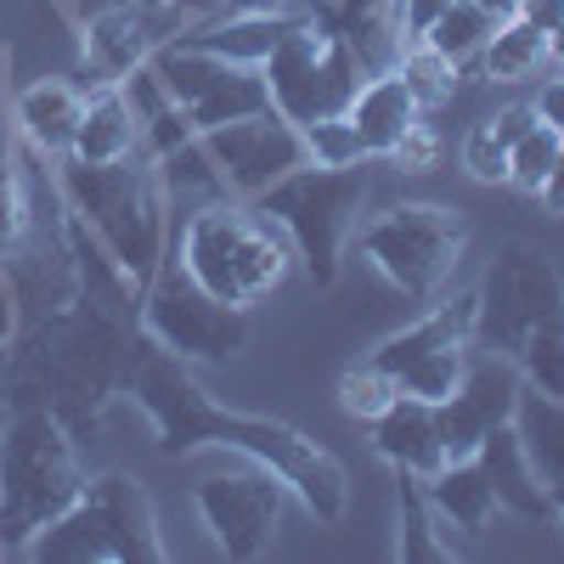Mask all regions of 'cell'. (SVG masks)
Returning a JSON list of instances; mask_svg holds the SVG:
<instances>
[{"label": "cell", "instance_id": "obj_1", "mask_svg": "<svg viewBox=\"0 0 564 564\" xmlns=\"http://www.w3.org/2000/svg\"><path fill=\"white\" fill-rule=\"evenodd\" d=\"M119 390L148 412L164 457H186L198 446H226V452H243L249 463L271 468V475L289 486V497H300L322 525H339L350 513V475L334 452L316 446L311 435H300L294 423H282V417L226 412L220 401H209V390L193 372H186V361H175L153 339H141L130 350Z\"/></svg>", "mask_w": 564, "mask_h": 564}, {"label": "cell", "instance_id": "obj_2", "mask_svg": "<svg viewBox=\"0 0 564 564\" xmlns=\"http://www.w3.org/2000/svg\"><path fill=\"white\" fill-rule=\"evenodd\" d=\"M57 198L90 231V243L113 260V271L130 289H148L170 249V220H164L170 198H164L153 159L141 148L119 164L57 159Z\"/></svg>", "mask_w": 564, "mask_h": 564}, {"label": "cell", "instance_id": "obj_3", "mask_svg": "<svg viewBox=\"0 0 564 564\" xmlns=\"http://www.w3.org/2000/svg\"><path fill=\"white\" fill-rule=\"evenodd\" d=\"M85 463L52 406H29L0 435V553H23L85 491Z\"/></svg>", "mask_w": 564, "mask_h": 564}, {"label": "cell", "instance_id": "obj_4", "mask_svg": "<svg viewBox=\"0 0 564 564\" xmlns=\"http://www.w3.org/2000/svg\"><path fill=\"white\" fill-rule=\"evenodd\" d=\"M294 243L276 238V226L238 198H215L198 204L181 226V243H175V265L209 289L215 300L249 311L254 300H265L282 276H289Z\"/></svg>", "mask_w": 564, "mask_h": 564}, {"label": "cell", "instance_id": "obj_5", "mask_svg": "<svg viewBox=\"0 0 564 564\" xmlns=\"http://www.w3.org/2000/svg\"><path fill=\"white\" fill-rule=\"evenodd\" d=\"M372 193V175H367V159L361 164H300L294 175H282L276 186L254 198V209L294 243V260H305L316 289H334L339 282V260H345V243L361 220V204Z\"/></svg>", "mask_w": 564, "mask_h": 564}, {"label": "cell", "instance_id": "obj_6", "mask_svg": "<svg viewBox=\"0 0 564 564\" xmlns=\"http://www.w3.org/2000/svg\"><path fill=\"white\" fill-rule=\"evenodd\" d=\"M468 249V220L446 204H390L361 220V254L412 305H430Z\"/></svg>", "mask_w": 564, "mask_h": 564}, {"label": "cell", "instance_id": "obj_7", "mask_svg": "<svg viewBox=\"0 0 564 564\" xmlns=\"http://www.w3.org/2000/svg\"><path fill=\"white\" fill-rule=\"evenodd\" d=\"M141 339H153L159 350H170L175 361H231L249 345V316L238 305L215 300L209 289H198L170 254L153 271V282L141 289Z\"/></svg>", "mask_w": 564, "mask_h": 564}, {"label": "cell", "instance_id": "obj_8", "mask_svg": "<svg viewBox=\"0 0 564 564\" xmlns=\"http://www.w3.org/2000/svg\"><path fill=\"white\" fill-rule=\"evenodd\" d=\"M260 74L271 90V108L300 130L327 119V113H345L356 102V90L367 85L350 45L339 34H322L311 18H300L276 40V52L260 63Z\"/></svg>", "mask_w": 564, "mask_h": 564}, {"label": "cell", "instance_id": "obj_9", "mask_svg": "<svg viewBox=\"0 0 564 564\" xmlns=\"http://www.w3.org/2000/svg\"><path fill=\"white\" fill-rule=\"evenodd\" d=\"M68 18H74L79 45H85V68L74 74L85 90L119 85V74L148 63L164 40L204 23V12L175 7V0H74Z\"/></svg>", "mask_w": 564, "mask_h": 564}, {"label": "cell", "instance_id": "obj_10", "mask_svg": "<svg viewBox=\"0 0 564 564\" xmlns=\"http://www.w3.org/2000/svg\"><path fill=\"white\" fill-rule=\"evenodd\" d=\"M475 327H480V294H457V300H441L430 316H417L412 327H401V334H390L372 350V361L401 384V395L441 406L463 384Z\"/></svg>", "mask_w": 564, "mask_h": 564}, {"label": "cell", "instance_id": "obj_11", "mask_svg": "<svg viewBox=\"0 0 564 564\" xmlns=\"http://www.w3.org/2000/svg\"><path fill=\"white\" fill-rule=\"evenodd\" d=\"M193 508L209 531V542L231 558V564H254L271 553L282 513H289V486L271 468H243V475H204L193 486Z\"/></svg>", "mask_w": 564, "mask_h": 564}, {"label": "cell", "instance_id": "obj_12", "mask_svg": "<svg viewBox=\"0 0 564 564\" xmlns=\"http://www.w3.org/2000/svg\"><path fill=\"white\" fill-rule=\"evenodd\" d=\"M564 311V271L553 260H542L525 243H508L497 254V265L480 282V327L475 339H486L491 350L513 356L525 345V334L536 322Z\"/></svg>", "mask_w": 564, "mask_h": 564}, {"label": "cell", "instance_id": "obj_13", "mask_svg": "<svg viewBox=\"0 0 564 564\" xmlns=\"http://www.w3.org/2000/svg\"><path fill=\"white\" fill-rule=\"evenodd\" d=\"M204 153L226 186V198L238 204H254L265 186H276L282 175H294L305 159V135L300 124H289L276 108L254 113V119H238V124H215V130H198Z\"/></svg>", "mask_w": 564, "mask_h": 564}, {"label": "cell", "instance_id": "obj_14", "mask_svg": "<svg viewBox=\"0 0 564 564\" xmlns=\"http://www.w3.org/2000/svg\"><path fill=\"white\" fill-rule=\"evenodd\" d=\"M520 390H525V379H520V361H513V356H502V350H491V345H486L480 356H468L463 384L435 406L446 457H475L491 430L513 423Z\"/></svg>", "mask_w": 564, "mask_h": 564}, {"label": "cell", "instance_id": "obj_15", "mask_svg": "<svg viewBox=\"0 0 564 564\" xmlns=\"http://www.w3.org/2000/svg\"><path fill=\"white\" fill-rule=\"evenodd\" d=\"M85 102H90V90H85L79 79L52 74V79L23 85L18 97H12V124H18V135L29 141V153H40V159H68L74 130H79V119H85Z\"/></svg>", "mask_w": 564, "mask_h": 564}, {"label": "cell", "instance_id": "obj_16", "mask_svg": "<svg viewBox=\"0 0 564 564\" xmlns=\"http://www.w3.org/2000/svg\"><path fill=\"white\" fill-rule=\"evenodd\" d=\"M85 497L97 502V513L113 531V547H119V564H164V531H159V508L153 497L141 491V480L130 475H97L85 480Z\"/></svg>", "mask_w": 564, "mask_h": 564}, {"label": "cell", "instance_id": "obj_17", "mask_svg": "<svg viewBox=\"0 0 564 564\" xmlns=\"http://www.w3.org/2000/svg\"><path fill=\"white\" fill-rule=\"evenodd\" d=\"M372 446H379V457L390 468H406V475H423V480L446 463L435 406L417 401V395H395L379 417H372Z\"/></svg>", "mask_w": 564, "mask_h": 564}, {"label": "cell", "instance_id": "obj_18", "mask_svg": "<svg viewBox=\"0 0 564 564\" xmlns=\"http://www.w3.org/2000/svg\"><path fill=\"white\" fill-rule=\"evenodd\" d=\"M475 457H480L486 480H491V491H497V508L520 513V520H553V491L542 486V475L531 468L525 441H520V430H513V423L491 430Z\"/></svg>", "mask_w": 564, "mask_h": 564}, {"label": "cell", "instance_id": "obj_19", "mask_svg": "<svg viewBox=\"0 0 564 564\" xmlns=\"http://www.w3.org/2000/svg\"><path fill=\"white\" fill-rule=\"evenodd\" d=\"M345 119L356 124L361 153H367V159H390V153H395V141L423 119V108L412 102L406 79L390 68V74H372V79L356 90V102L345 108Z\"/></svg>", "mask_w": 564, "mask_h": 564}, {"label": "cell", "instance_id": "obj_20", "mask_svg": "<svg viewBox=\"0 0 564 564\" xmlns=\"http://www.w3.org/2000/svg\"><path fill=\"white\" fill-rule=\"evenodd\" d=\"M23 553L40 558V564H119L113 531H108V520L97 513V502H90L85 491H79V502L63 508L57 520L45 525Z\"/></svg>", "mask_w": 564, "mask_h": 564}, {"label": "cell", "instance_id": "obj_21", "mask_svg": "<svg viewBox=\"0 0 564 564\" xmlns=\"http://www.w3.org/2000/svg\"><path fill=\"white\" fill-rule=\"evenodd\" d=\"M423 491H430L435 513H441V525L463 531V536H480L491 525V513H497V491L486 480V468L480 457H446L430 480H423Z\"/></svg>", "mask_w": 564, "mask_h": 564}, {"label": "cell", "instance_id": "obj_22", "mask_svg": "<svg viewBox=\"0 0 564 564\" xmlns=\"http://www.w3.org/2000/svg\"><path fill=\"white\" fill-rule=\"evenodd\" d=\"M300 23V12H226L220 23H193L186 29V40L204 45V52H215L220 63H243V68H260L276 40L289 34Z\"/></svg>", "mask_w": 564, "mask_h": 564}, {"label": "cell", "instance_id": "obj_23", "mask_svg": "<svg viewBox=\"0 0 564 564\" xmlns=\"http://www.w3.org/2000/svg\"><path fill=\"white\" fill-rule=\"evenodd\" d=\"M135 148H141V124H135V113L124 108L119 85L90 90L68 159H79V164H119V159H130Z\"/></svg>", "mask_w": 564, "mask_h": 564}, {"label": "cell", "instance_id": "obj_24", "mask_svg": "<svg viewBox=\"0 0 564 564\" xmlns=\"http://www.w3.org/2000/svg\"><path fill=\"white\" fill-rule=\"evenodd\" d=\"M395 558L401 564H446L452 558V542H446V525L423 491V475H406L395 468Z\"/></svg>", "mask_w": 564, "mask_h": 564}, {"label": "cell", "instance_id": "obj_25", "mask_svg": "<svg viewBox=\"0 0 564 564\" xmlns=\"http://www.w3.org/2000/svg\"><path fill=\"white\" fill-rule=\"evenodd\" d=\"M513 430L525 441V457L542 475L547 491H564V401L542 395V390H520V406H513Z\"/></svg>", "mask_w": 564, "mask_h": 564}, {"label": "cell", "instance_id": "obj_26", "mask_svg": "<svg viewBox=\"0 0 564 564\" xmlns=\"http://www.w3.org/2000/svg\"><path fill=\"white\" fill-rule=\"evenodd\" d=\"M271 108V90H265V74L260 68H243V63H226V74L204 90V97L186 108L198 130H215V124H238V119H254Z\"/></svg>", "mask_w": 564, "mask_h": 564}, {"label": "cell", "instance_id": "obj_27", "mask_svg": "<svg viewBox=\"0 0 564 564\" xmlns=\"http://www.w3.org/2000/svg\"><path fill=\"white\" fill-rule=\"evenodd\" d=\"M542 63H547V34L531 29L525 18H502L497 34L486 40V52H480V68H486V79H497V85L531 79Z\"/></svg>", "mask_w": 564, "mask_h": 564}, {"label": "cell", "instance_id": "obj_28", "mask_svg": "<svg viewBox=\"0 0 564 564\" xmlns=\"http://www.w3.org/2000/svg\"><path fill=\"white\" fill-rule=\"evenodd\" d=\"M153 68H159V79L170 85V97L181 102V108H193L198 97H204V90L226 74V63L215 57V52H204V45H193V40H186V34H175V40H164L159 45V52L148 57Z\"/></svg>", "mask_w": 564, "mask_h": 564}, {"label": "cell", "instance_id": "obj_29", "mask_svg": "<svg viewBox=\"0 0 564 564\" xmlns=\"http://www.w3.org/2000/svg\"><path fill=\"white\" fill-rule=\"evenodd\" d=\"M491 34H497V18H491L486 7H475V0H452V7L435 18V29L423 34V45H435L446 63L468 68V63H480V52H486Z\"/></svg>", "mask_w": 564, "mask_h": 564}, {"label": "cell", "instance_id": "obj_30", "mask_svg": "<svg viewBox=\"0 0 564 564\" xmlns=\"http://www.w3.org/2000/svg\"><path fill=\"white\" fill-rule=\"evenodd\" d=\"M395 74L406 79V90H412V102L430 113V108H446L452 97H457V79H463V68L457 63H446L435 45H423V40H412V45H401V57H395Z\"/></svg>", "mask_w": 564, "mask_h": 564}, {"label": "cell", "instance_id": "obj_31", "mask_svg": "<svg viewBox=\"0 0 564 564\" xmlns=\"http://www.w3.org/2000/svg\"><path fill=\"white\" fill-rule=\"evenodd\" d=\"M513 361H520V379L531 390L564 401V311L547 316V322H536L531 334H525V345L513 350Z\"/></svg>", "mask_w": 564, "mask_h": 564}, {"label": "cell", "instance_id": "obj_32", "mask_svg": "<svg viewBox=\"0 0 564 564\" xmlns=\"http://www.w3.org/2000/svg\"><path fill=\"white\" fill-rule=\"evenodd\" d=\"M153 170H159V181H164V198H204V204L226 198V186H220V175H215V164H209V153H204L198 135L186 141V148L153 159Z\"/></svg>", "mask_w": 564, "mask_h": 564}, {"label": "cell", "instance_id": "obj_33", "mask_svg": "<svg viewBox=\"0 0 564 564\" xmlns=\"http://www.w3.org/2000/svg\"><path fill=\"white\" fill-rule=\"evenodd\" d=\"M334 395H339V412H345V417L372 423V417H379V412L401 395V384L390 379V372H384L379 361L367 356V361H356V367H345V372H339V390H334Z\"/></svg>", "mask_w": 564, "mask_h": 564}, {"label": "cell", "instance_id": "obj_34", "mask_svg": "<svg viewBox=\"0 0 564 564\" xmlns=\"http://www.w3.org/2000/svg\"><path fill=\"white\" fill-rule=\"evenodd\" d=\"M558 148H564V141H558V130L553 124H531L520 141H513V148H508V186H520V193H542V181L553 175V164H558Z\"/></svg>", "mask_w": 564, "mask_h": 564}, {"label": "cell", "instance_id": "obj_35", "mask_svg": "<svg viewBox=\"0 0 564 564\" xmlns=\"http://www.w3.org/2000/svg\"><path fill=\"white\" fill-rule=\"evenodd\" d=\"M300 135H305V159H311V164L339 170V164H361V159H367V153H361V135H356V124H350L345 113H327V119L305 124Z\"/></svg>", "mask_w": 564, "mask_h": 564}, {"label": "cell", "instance_id": "obj_36", "mask_svg": "<svg viewBox=\"0 0 564 564\" xmlns=\"http://www.w3.org/2000/svg\"><path fill=\"white\" fill-rule=\"evenodd\" d=\"M463 175L468 181H480V186H502L508 181V148L497 141V130L480 119V124H468V135H463Z\"/></svg>", "mask_w": 564, "mask_h": 564}, {"label": "cell", "instance_id": "obj_37", "mask_svg": "<svg viewBox=\"0 0 564 564\" xmlns=\"http://www.w3.org/2000/svg\"><path fill=\"white\" fill-rule=\"evenodd\" d=\"M119 97H124V108L135 113V124H141V130H148L164 108H175L170 85L159 79V68H153V63H135L130 74H119Z\"/></svg>", "mask_w": 564, "mask_h": 564}, {"label": "cell", "instance_id": "obj_38", "mask_svg": "<svg viewBox=\"0 0 564 564\" xmlns=\"http://www.w3.org/2000/svg\"><path fill=\"white\" fill-rule=\"evenodd\" d=\"M29 238V193L12 170V159L0 164V260H12Z\"/></svg>", "mask_w": 564, "mask_h": 564}, {"label": "cell", "instance_id": "obj_39", "mask_svg": "<svg viewBox=\"0 0 564 564\" xmlns=\"http://www.w3.org/2000/svg\"><path fill=\"white\" fill-rule=\"evenodd\" d=\"M390 159H395V170H406V175H430V170L441 164V130L417 119V124L395 141V153H390Z\"/></svg>", "mask_w": 564, "mask_h": 564}, {"label": "cell", "instance_id": "obj_40", "mask_svg": "<svg viewBox=\"0 0 564 564\" xmlns=\"http://www.w3.org/2000/svg\"><path fill=\"white\" fill-rule=\"evenodd\" d=\"M446 7H452V0H401V34H406V45L430 34Z\"/></svg>", "mask_w": 564, "mask_h": 564}, {"label": "cell", "instance_id": "obj_41", "mask_svg": "<svg viewBox=\"0 0 564 564\" xmlns=\"http://www.w3.org/2000/svg\"><path fill=\"white\" fill-rule=\"evenodd\" d=\"M491 130H497V141H502V148H513V141H520L531 124H536V108L531 102H513V108H502L497 119H486Z\"/></svg>", "mask_w": 564, "mask_h": 564}, {"label": "cell", "instance_id": "obj_42", "mask_svg": "<svg viewBox=\"0 0 564 564\" xmlns=\"http://www.w3.org/2000/svg\"><path fill=\"white\" fill-rule=\"evenodd\" d=\"M513 18H525L531 29L553 34V29L564 23V0H520V12H513Z\"/></svg>", "mask_w": 564, "mask_h": 564}, {"label": "cell", "instance_id": "obj_43", "mask_svg": "<svg viewBox=\"0 0 564 564\" xmlns=\"http://www.w3.org/2000/svg\"><path fill=\"white\" fill-rule=\"evenodd\" d=\"M531 108H536V119H542V124H553V130H558V141H564V79H547V85H542V97H536Z\"/></svg>", "mask_w": 564, "mask_h": 564}, {"label": "cell", "instance_id": "obj_44", "mask_svg": "<svg viewBox=\"0 0 564 564\" xmlns=\"http://www.w3.org/2000/svg\"><path fill=\"white\" fill-rule=\"evenodd\" d=\"M12 339H18V289L7 282V271H0V356H7Z\"/></svg>", "mask_w": 564, "mask_h": 564}, {"label": "cell", "instance_id": "obj_45", "mask_svg": "<svg viewBox=\"0 0 564 564\" xmlns=\"http://www.w3.org/2000/svg\"><path fill=\"white\" fill-rule=\"evenodd\" d=\"M536 198H542V209H547L553 220H564V148H558V164H553V175L542 181Z\"/></svg>", "mask_w": 564, "mask_h": 564}, {"label": "cell", "instance_id": "obj_46", "mask_svg": "<svg viewBox=\"0 0 564 564\" xmlns=\"http://www.w3.org/2000/svg\"><path fill=\"white\" fill-rule=\"evenodd\" d=\"M220 12H289V0H215Z\"/></svg>", "mask_w": 564, "mask_h": 564}, {"label": "cell", "instance_id": "obj_47", "mask_svg": "<svg viewBox=\"0 0 564 564\" xmlns=\"http://www.w3.org/2000/svg\"><path fill=\"white\" fill-rule=\"evenodd\" d=\"M475 7H486V12L502 23V18H513V12H520V0H475Z\"/></svg>", "mask_w": 564, "mask_h": 564}, {"label": "cell", "instance_id": "obj_48", "mask_svg": "<svg viewBox=\"0 0 564 564\" xmlns=\"http://www.w3.org/2000/svg\"><path fill=\"white\" fill-rule=\"evenodd\" d=\"M547 63H558V68H564V23L547 34Z\"/></svg>", "mask_w": 564, "mask_h": 564}, {"label": "cell", "instance_id": "obj_49", "mask_svg": "<svg viewBox=\"0 0 564 564\" xmlns=\"http://www.w3.org/2000/svg\"><path fill=\"white\" fill-rule=\"evenodd\" d=\"M553 520L564 525V491H553Z\"/></svg>", "mask_w": 564, "mask_h": 564}, {"label": "cell", "instance_id": "obj_50", "mask_svg": "<svg viewBox=\"0 0 564 564\" xmlns=\"http://www.w3.org/2000/svg\"><path fill=\"white\" fill-rule=\"evenodd\" d=\"M175 7H193V12H204V7H198V0H175Z\"/></svg>", "mask_w": 564, "mask_h": 564}]
</instances>
